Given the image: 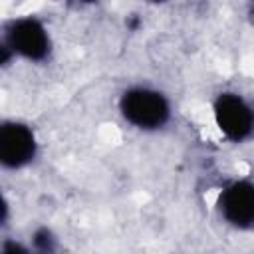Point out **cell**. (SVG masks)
I'll return each mask as SVG.
<instances>
[{"instance_id": "cell-1", "label": "cell", "mask_w": 254, "mask_h": 254, "mask_svg": "<svg viewBox=\"0 0 254 254\" xmlns=\"http://www.w3.org/2000/svg\"><path fill=\"white\" fill-rule=\"evenodd\" d=\"M119 111L129 125L141 131L161 129L171 117V105L167 97L161 91L143 85L129 87L121 93Z\"/></svg>"}, {"instance_id": "cell-2", "label": "cell", "mask_w": 254, "mask_h": 254, "mask_svg": "<svg viewBox=\"0 0 254 254\" xmlns=\"http://www.w3.org/2000/svg\"><path fill=\"white\" fill-rule=\"evenodd\" d=\"M212 113L216 127L228 141L242 143L254 133V109L234 91H222L212 103Z\"/></svg>"}, {"instance_id": "cell-3", "label": "cell", "mask_w": 254, "mask_h": 254, "mask_svg": "<svg viewBox=\"0 0 254 254\" xmlns=\"http://www.w3.org/2000/svg\"><path fill=\"white\" fill-rule=\"evenodd\" d=\"M8 50L24 60L42 62L50 54V34L46 26L36 18H18L6 30Z\"/></svg>"}, {"instance_id": "cell-4", "label": "cell", "mask_w": 254, "mask_h": 254, "mask_svg": "<svg viewBox=\"0 0 254 254\" xmlns=\"http://www.w3.org/2000/svg\"><path fill=\"white\" fill-rule=\"evenodd\" d=\"M222 218L238 230H254V183L240 179L228 183L218 194Z\"/></svg>"}, {"instance_id": "cell-5", "label": "cell", "mask_w": 254, "mask_h": 254, "mask_svg": "<svg viewBox=\"0 0 254 254\" xmlns=\"http://www.w3.org/2000/svg\"><path fill=\"white\" fill-rule=\"evenodd\" d=\"M36 157L34 131L20 121H6L0 127V161L6 169H22Z\"/></svg>"}, {"instance_id": "cell-6", "label": "cell", "mask_w": 254, "mask_h": 254, "mask_svg": "<svg viewBox=\"0 0 254 254\" xmlns=\"http://www.w3.org/2000/svg\"><path fill=\"white\" fill-rule=\"evenodd\" d=\"M52 240H54V238L50 236L48 230H38V232H36V238H34L36 246L42 248V250H52Z\"/></svg>"}, {"instance_id": "cell-7", "label": "cell", "mask_w": 254, "mask_h": 254, "mask_svg": "<svg viewBox=\"0 0 254 254\" xmlns=\"http://www.w3.org/2000/svg\"><path fill=\"white\" fill-rule=\"evenodd\" d=\"M248 10H250V16H252V20H254V0H250V4H248Z\"/></svg>"}, {"instance_id": "cell-8", "label": "cell", "mask_w": 254, "mask_h": 254, "mask_svg": "<svg viewBox=\"0 0 254 254\" xmlns=\"http://www.w3.org/2000/svg\"><path fill=\"white\" fill-rule=\"evenodd\" d=\"M149 2H155V4H161V2H167V0H149Z\"/></svg>"}, {"instance_id": "cell-9", "label": "cell", "mask_w": 254, "mask_h": 254, "mask_svg": "<svg viewBox=\"0 0 254 254\" xmlns=\"http://www.w3.org/2000/svg\"><path fill=\"white\" fill-rule=\"evenodd\" d=\"M79 2H85V4H91V2H97V0H79Z\"/></svg>"}]
</instances>
